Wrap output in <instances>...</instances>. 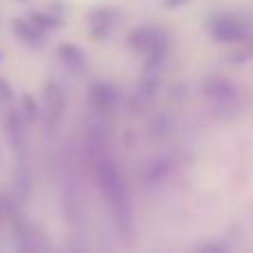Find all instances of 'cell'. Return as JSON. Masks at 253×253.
Masks as SVG:
<instances>
[{"instance_id":"10","label":"cell","mask_w":253,"mask_h":253,"mask_svg":"<svg viewBox=\"0 0 253 253\" xmlns=\"http://www.w3.org/2000/svg\"><path fill=\"white\" fill-rule=\"evenodd\" d=\"M187 0H165L167 7H180V4H184Z\"/></svg>"},{"instance_id":"1","label":"cell","mask_w":253,"mask_h":253,"mask_svg":"<svg viewBox=\"0 0 253 253\" xmlns=\"http://www.w3.org/2000/svg\"><path fill=\"white\" fill-rule=\"evenodd\" d=\"M98 184H100L102 193H105V198L109 200L111 209H114L120 231L125 236H129L131 233V207H129V200H126L125 178L116 162L102 160L98 165Z\"/></svg>"},{"instance_id":"3","label":"cell","mask_w":253,"mask_h":253,"mask_svg":"<svg viewBox=\"0 0 253 253\" xmlns=\"http://www.w3.org/2000/svg\"><path fill=\"white\" fill-rule=\"evenodd\" d=\"M44 105H47V123L49 126H56V123L60 120V116H62V93H60V89L56 87L53 83H49L47 84V91H44Z\"/></svg>"},{"instance_id":"8","label":"cell","mask_w":253,"mask_h":253,"mask_svg":"<svg viewBox=\"0 0 253 253\" xmlns=\"http://www.w3.org/2000/svg\"><path fill=\"white\" fill-rule=\"evenodd\" d=\"M31 22H34L38 29H53V27L58 25L51 16H44V13H38V11L31 13Z\"/></svg>"},{"instance_id":"5","label":"cell","mask_w":253,"mask_h":253,"mask_svg":"<svg viewBox=\"0 0 253 253\" xmlns=\"http://www.w3.org/2000/svg\"><path fill=\"white\" fill-rule=\"evenodd\" d=\"M205 91L213 98H233L236 89H233L231 83H227L222 78H209L205 83Z\"/></svg>"},{"instance_id":"6","label":"cell","mask_w":253,"mask_h":253,"mask_svg":"<svg viewBox=\"0 0 253 253\" xmlns=\"http://www.w3.org/2000/svg\"><path fill=\"white\" fill-rule=\"evenodd\" d=\"M11 27L25 42H31V44L40 42V29L34 25V22H25V20H18L16 18V20L11 22Z\"/></svg>"},{"instance_id":"2","label":"cell","mask_w":253,"mask_h":253,"mask_svg":"<svg viewBox=\"0 0 253 253\" xmlns=\"http://www.w3.org/2000/svg\"><path fill=\"white\" fill-rule=\"evenodd\" d=\"M211 34L218 42H240V40H245L247 29L242 22L233 20L229 16H222L211 20Z\"/></svg>"},{"instance_id":"11","label":"cell","mask_w":253,"mask_h":253,"mask_svg":"<svg viewBox=\"0 0 253 253\" xmlns=\"http://www.w3.org/2000/svg\"><path fill=\"white\" fill-rule=\"evenodd\" d=\"M0 58H2V53H0Z\"/></svg>"},{"instance_id":"7","label":"cell","mask_w":253,"mask_h":253,"mask_svg":"<svg viewBox=\"0 0 253 253\" xmlns=\"http://www.w3.org/2000/svg\"><path fill=\"white\" fill-rule=\"evenodd\" d=\"M58 53L62 56V60L67 62V65H74V67H80L84 62V56L83 51H80L78 47H74V44H60L58 47Z\"/></svg>"},{"instance_id":"9","label":"cell","mask_w":253,"mask_h":253,"mask_svg":"<svg viewBox=\"0 0 253 253\" xmlns=\"http://www.w3.org/2000/svg\"><path fill=\"white\" fill-rule=\"evenodd\" d=\"M22 109H25V114H27V118H29V120L38 118V105H36L34 96H29V93H25V96H22Z\"/></svg>"},{"instance_id":"4","label":"cell","mask_w":253,"mask_h":253,"mask_svg":"<svg viewBox=\"0 0 253 253\" xmlns=\"http://www.w3.org/2000/svg\"><path fill=\"white\" fill-rule=\"evenodd\" d=\"M89 93H91V102H93L96 107H109V105H114L116 98H118L116 89L111 87V84H105V83L91 84Z\"/></svg>"}]
</instances>
